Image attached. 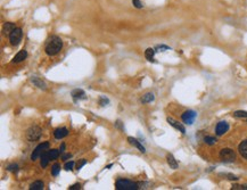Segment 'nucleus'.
<instances>
[{"mask_svg":"<svg viewBox=\"0 0 247 190\" xmlns=\"http://www.w3.org/2000/svg\"><path fill=\"white\" fill-rule=\"evenodd\" d=\"M62 48H63L62 39L57 37V36H51V37L48 38L47 42H46L44 51H46V54L48 56H55L62 50Z\"/></svg>","mask_w":247,"mask_h":190,"instance_id":"obj_1","label":"nucleus"},{"mask_svg":"<svg viewBox=\"0 0 247 190\" xmlns=\"http://www.w3.org/2000/svg\"><path fill=\"white\" fill-rule=\"evenodd\" d=\"M115 188L117 190H137L139 189V185L127 179H118L115 183Z\"/></svg>","mask_w":247,"mask_h":190,"instance_id":"obj_2","label":"nucleus"},{"mask_svg":"<svg viewBox=\"0 0 247 190\" xmlns=\"http://www.w3.org/2000/svg\"><path fill=\"white\" fill-rule=\"evenodd\" d=\"M41 134H42V130L39 126H37V125H33L30 129H27V131H26V139L30 142L38 141L39 139L41 138Z\"/></svg>","mask_w":247,"mask_h":190,"instance_id":"obj_3","label":"nucleus"},{"mask_svg":"<svg viewBox=\"0 0 247 190\" xmlns=\"http://www.w3.org/2000/svg\"><path fill=\"white\" fill-rule=\"evenodd\" d=\"M219 156H220L221 161L224 162V163H232L236 159V152L231 148H223V149H221Z\"/></svg>","mask_w":247,"mask_h":190,"instance_id":"obj_4","label":"nucleus"},{"mask_svg":"<svg viewBox=\"0 0 247 190\" xmlns=\"http://www.w3.org/2000/svg\"><path fill=\"white\" fill-rule=\"evenodd\" d=\"M47 150H49V142H48V141H44V142L40 144V145H38V146L36 147V149H34L33 152L31 154V159H32L33 162L37 161L38 158H40V157L42 156V154L46 152Z\"/></svg>","mask_w":247,"mask_h":190,"instance_id":"obj_5","label":"nucleus"},{"mask_svg":"<svg viewBox=\"0 0 247 190\" xmlns=\"http://www.w3.org/2000/svg\"><path fill=\"white\" fill-rule=\"evenodd\" d=\"M22 38H23V31L22 29L19 27H16L12 31V33L9 34V41H10V44L12 46H18L22 41Z\"/></svg>","mask_w":247,"mask_h":190,"instance_id":"obj_6","label":"nucleus"},{"mask_svg":"<svg viewBox=\"0 0 247 190\" xmlns=\"http://www.w3.org/2000/svg\"><path fill=\"white\" fill-rule=\"evenodd\" d=\"M196 117H197V113H196V112H194V111H186L183 114L181 115V120H182V122H183V123H186V124H188V125L194 124V122H195Z\"/></svg>","mask_w":247,"mask_h":190,"instance_id":"obj_7","label":"nucleus"},{"mask_svg":"<svg viewBox=\"0 0 247 190\" xmlns=\"http://www.w3.org/2000/svg\"><path fill=\"white\" fill-rule=\"evenodd\" d=\"M228 130H229L228 122L221 121V122H219V123L216 124V126H215V134L219 135V137H221V135H223L226 132H228Z\"/></svg>","mask_w":247,"mask_h":190,"instance_id":"obj_8","label":"nucleus"},{"mask_svg":"<svg viewBox=\"0 0 247 190\" xmlns=\"http://www.w3.org/2000/svg\"><path fill=\"white\" fill-rule=\"evenodd\" d=\"M26 57H27V51L25 49H22V50H19L18 53L15 55V57L13 58V63H15V64L22 63L23 60L26 59Z\"/></svg>","mask_w":247,"mask_h":190,"instance_id":"obj_9","label":"nucleus"},{"mask_svg":"<svg viewBox=\"0 0 247 190\" xmlns=\"http://www.w3.org/2000/svg\"><path fill=\"white\" fill-rule=\"evenodd\" d=\"M128 141H129V144L133 146V147H135V148H138L139 149V152H141L142 154L144 152H146V149H145V147L141 145V142L140 141H138L135 138H132V137H129L128 138Z\"/></svg>","mask_w":247,"mask_h":190,"instance_id":"obj_10","label":"nucleus"},{"mask_svg":"<svg viewBox=\"0 0 247 190\" xmlns=\"http://www.w3.org/2000/svg\"><path fill=\"white\" fill-rule=\"evenodd\" d=\"M168 122L170 123V125L171 126H173L174 129H177V130H179L181 133H186V129H185V126L181 124V123H179V122H177L175 120H173V118H171V117H168Z\"/></svg>","mask_w":247,"mask_h":190,"instance_id":"obj_11","label":"nucleus"},{"mask_svg":"<svg viewBox=\"0 0 247 190\" xmlns=\"http://www.w3.org/2000/svg\"><path fill=\"white\" fill-rule=\"evenodd\" d=\"M31 82L33 83V85H36L37 88L41 89V90H47V84L37 76H32L31 77Z\"/></svg>","mask_w":247,"mask_h":190,"instance_id":"obj_12","label":"nucleus"},{"mask_svg":"<svg viewBox=\"0 0 247 190\" xmlns=\"http://www.w3.org/2000/svg\"><path fill=\"white\" fill-rule=\"evenodd\" d=\"M238 152H239L240 156H242L243 158L247 159V139L246 140H244V141H242V142L239 144V146H238Z\"/></svg>","mask_w":247,"mask_h":190,"instance_id":"obj_13","label":"nucleus"},{"mask_svg":"<svg viewBox=\"0 0 247 190\" xmlns=\"http://www.w3.org/2000/svg\"><path fill=\"white\" fill-rule=\"evenodd\" d=\"M68 134V130L66 128H58L54 131V137L56 139H63L64 137H66Z\"/></svg>","mask_w":247,"mask_h":190,"instance_id":"obj_14","label":"nucleus"},{"mask_svg":"<svg viewBox=\"0 0 247 190\" xmlns=\"http://www.w3.org/2000/svg\"><path fill=\"white\" fill-rule=\"evenodd\" d=\"M14 29H16V25H15V23L7 22V23H5V25H3L2 32H3V34H5V36H9Z\"/></svg>","mask_w":247,"mask_h":190,"instance_id":"obj_15","label":"nucleus"},{"mask_svg":"<svg viewBox=\"0 0 247 190\" xmlns=\"http://www.w3.org/2000/svg\"><path fill=\"white\" fill-rule=\"evenodd\" d=\"M71 96L73 97L74 100H79V99H86V94L82 89H74L72 92H71Z\"/></svg>","mask_w":247,"mask_h":190,"instance_id":"obj_16","label":"nucleus"},{"mask_svg":"<svg viewBox=\"0 0 247 190\" xmlns=\"http://www.w3.org/2000/svg\"><path fill=\"white\" fill-rule=\"evenodd\" d=\"M43 188H44V183H43V181H41V180H37V181L32 182V183L30 185V187H29V189L30 190H42Z\"/></svg>","mask_w":247,"mask_h":190,"instance_id":"obj_17","label":"nucleus"},{"mask_svg":"<svg viewBox=\"0 0 247 190\" xmlns=\"http://www.w3.org/2000/svg\"><path fill=\"white\" fill-rule=\"evenodd\" d=\"M166 161H168V164H169V166H170L171 169H173V170L178 169V162H177V159L173 157V155L168 154V156H166Z\"/></svg>","mask_w":247,"mask_h":190,"instance_id":"obj_18","label":"nucleus"},{"mask_svg":"<svg viewBox=\"0 0 247 190\" xmlns=\"http://www.w3.org/2000/svg\"><path fill=\"white\" fill-rule=\"evenodd\" d=\"M49 161H50V158H49V154H48V150H47L46 152H43L42 156L40 157V165H41V167L44 169L48 165Z\"/></svg>","mask_w":247,"mask_h":190,"instance_id":"obj_19","label":"nucleus"},{"mask_svg":"<svg viewBox=\"0 0 247 190\" xmlns=\"http://www.w3.org/2000/svg\"><path fill=\"white\" fill-rule=\"evenodd\" d=\"M154 99H155L154 94H153V92H147V94H145V95L142 96V98H141V103H142V104H148V103L154 101Z\"/></svg>","mask_w":247,"mask_h":190,"instance_id":"obj_20","label":"nucleus"},{"mask_svg":"<svg viewBox=\"0 0 247 190\" xmlns=\"http://www.w3.org/2000/svg\"><path fill=\"white\" fill-rule=\"evenodd\" d=\"M154 55H155V49H153V48L146 49V51H145V57H146L147 60L153 62V60H154Z\"/></svg>","mask_w":247,"mask_h":190,"instance_id":"obj_21","label":"nucleus"},{"mask_svg":"<svg viewBox=\"0 0 247 190\" xmlns=\"http://www.w3.org/2000/svg\"><path fill=\"white\" fill-rule=\"evenodd\" d=\"M48 154H49V158H50L51 161H55V159H57L58 158L60 152H59L58 149H49V150H48Z\"/></svg>","mask_w":247,"mask_h":190,"instance_id":"obj_22","label":"nucleus"},{"mask_svg":"<svg viewBox=\"0 0 247 190\" xmlns=\"http://www.w3.org/2000/svg\"><path fill=\"white\" fill-rule=\"evenodd\" d=\"M216 138L215 137H211V135H207V137H205L204 138V142L206 144V145H209V146H213V145H215L216 144Z\"/></svg>","mask_w":247,"mask_h":190,"instance_id":"obj_23","label":"nucleus"},{"mask_svg":"<svg viewBox=\"0 0 247 190\" xmlns=\"http://www.w3.org/2000/svg\"><path fill=\"white\" fill-rule=\"evenodd\" d=\"M59 172H60V165L58 163H55L53 165V167H51V174L54 176H57L58 174H59Z\"/></svg>","mask_w":247,"mask_h":190,"instance_id":"obj_24","label":"nucleus"},{"mask_svg":"<svg viewBox=\"0 0 247 190\" xmlns=\"http://www.w3.org/2000/svg\"><path fill=\"white\" fill-rule=\"evenodd\" d=\"M233 116L237 118H247V112L245 111H236L233 113Z\"/></svg>","mask_w":247,"mask_h":190,"instance_id":"obj_25","label":"nucleus"},{"mask_svg":"<svg viewBox=\"0 0 247 190\" xmlns=\"http://www.w3.org/2000/svg\"><path fill=\"white\" fill-rule=\"evenodd\" d=\"M74 162L73 161H70V162H66V164H65V166H64V169L66 170V171H72L73 170V167H74Z\"/></svg>","mask_w":247,"mask_h":190,"instance_id":"obj_26","label":"nucleus"},{"mask_svg":"<svg viewBox=\"0 0 247 190\" xmlns=\"http://www.w3.org/2000/svg\"><path fill=\"white\" fill-rule=\"evenodd\" d=\"M7 170L10 172H17L18 171V165L17 164H10L7 166Z\"/></svg>","mask_w":247,"mask_h":190,"instance_id":"obj_27","label":"nucleus"},{"mask_svg":"<svg viewBox=\"0 0 247 190\" xmlns=\"http://www.w3.org/2000/svg\"><path fill=\"white\" fill-rule=\"evenodd\" d=\"M131 1H132V5L135 8H138V9L142 8V2L140 0H131Z\"/></svg>","mask_w":247,"mask_h":190,"instance_id":"obj_28","label":"nucleus"},{"mask_svg":"<svg viewBox=\"0 0 247 190\" xmlns=\"http://www.w3.org/2000/svg\"><path fill=\"white\" fill-rule=\"evenodd\" d=\"M86 164H87V161H86V159H81L80 162H77V163H76V170L82 169V166H83V165H86Z\"/></svg>","mask_w":247,"mask_h":190,"instance_id":"obj_29","label":"nucleus"},{"mask_svg":"<svg viewBox=\"0 0 247 190\" xmlns=\"http://www.w3.org/2000/svg\"><path fill=\"white\" fill-rule=\"evenodd\" d=\"M232 190L235 189H240V190H247V185H242V186H239V185H235V186H232Z\"/></svg>","mask_w":247,"mask_h":190,"instance_id":"obj_30","label":"nucleus"},{"mask_svg":"<svg viewBox=\"0 0 247 190\" xmlns=\"http://www.w3.org/2000/svg\"><path fill=\"white\" fill-rule=\"evenodd\" d=\"M81 189V185L80 183H75V185H73V186H71L68 190H80Z\"/></svg>","mask_w":247,"mask_h":190,"instance_id":"obj_31","label":"nucleus"},{"mask_svg":"<svg viewBox=\"0 0 247 190\" xmlns=\"http://www.w3.org/2000/svg\"><path fill=\"white\" fill-rule=\"evenodd\" d=\"M71 157H72V154H70V152H67V154H64V155L62 156V159L66 162V161H67V159H70Z\"/></svg>","mask_w":247,"mask_h":190,"instance_id":"obj_32","label":"nucleus"},{"mask_svg":"<svg viewBox=\"0 0 247 190\" xmlns=\"http://www.w3.org/2000/svg\"><path fill=\"white\" fill-rule=\"evenodd\" d=\"M106 104H108V99L101 97V98H100V105H101V106H105Z\"/></svg>","mask_w":247,"mask_h":190,"instance_id":"obj_33","label":"nucleus"},{"mask_svg":"<svg viewBox=\"0 0 247 190\" xmlns=\"http://www.w3.org/2000/svg\"><path fill=\"white\" fill-rule=\"evenodd\" d=\"M156 49H162L161 51H164V49H166V50H169L170 48H169V47H166V46H157V47H156Z\"/></svg>","mask_w":247,"mask_h":190,"instance_id":"obj_34","label":"nucleus"},{"mask_svg":"<svg viewBox=\"0 0 247 190\" xmlns=\"http://www.w3.org/2000/svg\"><path fill=\"white\" fill-rule=\"evenodd\" d=\"M115 126L122 130V124H121V121H116V123H115Z\"/></svg>","mask_w":247,"mask_h":190,"instance_id":"obj_35","label":"nucleus"},{"mask_svg":"<svg viewBox=\"0 0 247 190\" xmlns=\"http://www.w3.org/2000/svg\"><path fill=\"white\" fill-rule=\"evenodd\" d=\"M64 150H65V144H62V145H60V148H59V152H64Z\"/></svg>","mask_w":247,"mask_h":190,"instance_id":"obj_36","label":"nucleus"}]
</instances>
